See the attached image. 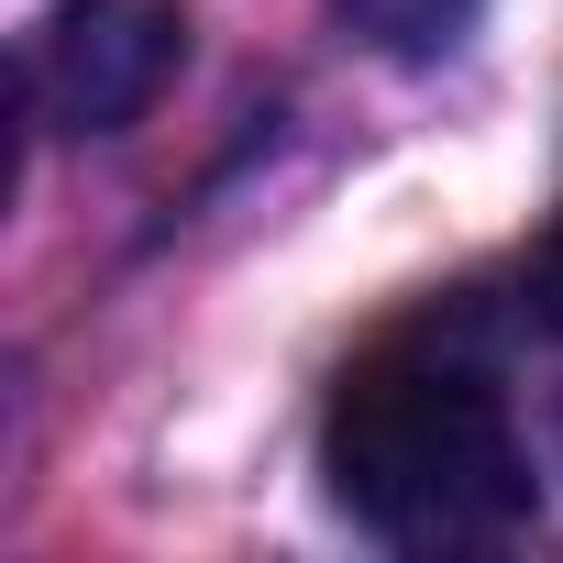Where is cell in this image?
<instances>
[{"label":"cell","instance_id":"6da1fadb","mask_svg":"<svg viewBox=\"0 0 563 563\" xmlns=\"http://www.w3.org/2000/svg\"><path fill=\"white\" fill-rule=\"evenodd\" d=\"M332 497L398 552H475L530 519V453L508 398L464 354H365L321 420Z\"/></svg>","mask_w":563,"mask_h":563},{"label":"cell","instance_id":"7a4b0ae2","mask_svg":"<svg viewBox=\"0 0 563 563\" xmlns=\"http://www.w3.org/2000/svg\"><path fill=\"white\" fill-rule=\"evenodd\" d=\"M188 56V12L177 0H56L34 56H23V89H34V122L89 144V133H122L155 111V89L177 78Z\"/></svg>","mask_w":563,"mask_h":563},{"label":"cell","instance_id":"277c9868","mask_svg":"<svg viewBox=\"0 0 563 563\" xmlns=\"http://www.w3.org/2000/svg\"><path fill=\"white\" fill-rule=\"evenodd\" d=\"M530 299H541V321H552V332H563V243H552V254H541V276H530Z\"/></svg>","mask_w":563,"mask_h":563},{"label":"cell","instance_id":"3957f363","mask_svg":"<svg viewBox=\"0 0 563 563\" xmlns=\"http://www.w3.org/2000/svg\"><path fill=\"white\" fill-rule=\"evenodd\" d=\"M332 12L398 67H431V56H453L475 34V0H332Z\"/></svg>","mask_w":563,"mask_h":563}]
</instances>
